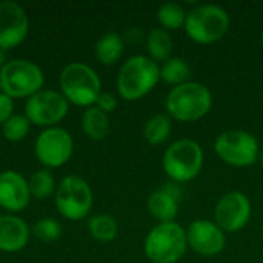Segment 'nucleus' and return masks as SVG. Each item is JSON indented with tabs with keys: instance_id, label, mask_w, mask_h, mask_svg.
Masks as SVG:
<instances>
[{
	"instance_id": "9b49d317",
	"label": "nucleus",
	"mask_w": 263,
	"mask_h": 263,
	"mask_svg": "<svg viewBox=\"0 0 263 263\" xmlns=\"http://www.w3.org/2000/svg\"><path fill=\"white\" fill-rule=\"evenodd\" d=\"M68 109L69 103L62 92L54 89H42L26 100L25 116L31 125L52 128L66 117Z\"/></svg>"
},
{
	"instance_id": "473e14b6",
	"label": "nucleus",
	"mask_w": 263,
	"mask_h": 263,
	"mask_svg": "<svg viewBox=\"0 0 263 263\" xmlns=\"http://www.w3.org/2000/svg\"><path fill=\"white\" fill-rule=\"evenodd\" d=\"M262 263H263V262H262Z\"/></svg>"
},
{
	"instance_id": "39448f33",
	"label": "nucleus",
	"mask_w": 263,
	"mask_h": 263,
	"mask_svg": "<svg viewBox=\"0 0 263 263\" xmlns=\"http://www.w3.org/2000/svg\"><path fill=\"white\" fill-rule=\"evenodd\" d=\"M188 248L186 230L176 222L156 225L145 239V254L153 263H176Z\"/></svg>"
},
{
	"instance_id": "20e7f679",
	"label": "nucleus",
	"mask_w": 263,
	"mask_h": 263,
	"mask_svg": "<svg viewBox=\"0 0 263 263\" xmlns=\"http://www.w3.org/2000/svg\"><path fill=\"white\" fill-rule=\"evenodd\" d=\"M43 83L42 68L28 59H12L0 68V91L12 100L29 99L43 89Z\"/></svg>"
},
{
	"instance_id": "412c9836",
	"label": "nucleus",
	"mask_w": 263,
	"mask_h": 263,
	"mask_svg": "<svg viewBox=\"0 0 263 263\" xmlns=\"http://www.w3.org/2000/svg\"><path fill=\"white\" fill-rule=\"evenodd\" d=\"M171 134V117L165 112L154 114L149 117L143 126V136L148 143L160 145L163 143Z\"/></svg>"
},
{
	"instance_id": "1a4fd4ad",
	"label": "nucleus",
	"mask_w": 263,
	"mask_h": 263,
	"mask_svg": "<svg viewBox=\"0 0 263 263\" xmlns=\"http://www.w3.org/2000/svg\"><path fill=\"white\" fill-rule=\"evenodd\" d=\"M214 149L223 162L239 168L253 165L260 154L257 139L243 129H230L219 134Z\"/></svg>"
},
{
	"instance_id": "4468645a",
	"label": "nucleus",
	"mask_w": 263,
	"mask_h": 263,
	"mask_svg": "<svg viewBox=\"0 0 263 263\" xmlns=\"http://www.w3.org/2000/svg\"><path fill=\"white\" fill-rule=\"evenodd\" d=\"M186 239L188 247L202 256H216L227 245V237L220 227L206 219L194 220L186 230Z\"/></svg>"
},
{
	"instance_id": "f8f14e48",
	"label": "nucleus",
	"mask_w": 263,
	"mask_h": 263,
	"mask_svg": "<svg viewBox=\"0 0 263 263\" xmlns=\"http://www.w3.org/2000/svg\"><path fill=\"white\" fill-rule=\"evenodd\" d=\"M29 32V18L22 5L12 0L0 2V49L22 45Z\"/></svg>"
},
{
	"instance_id": "c85d7f7f",
	"label": "nucleus",
	"mask_w": 263,
	"mask_h": 263,
	"mask_svg": "<svg viewBox=\"0 0 263 263\" xmlns=\"http://www.w3.org/2000/svg\"><path fill=\"white\" fill-rule=\"evenodd\" d=\"M11 116H14V100L0 91V125H3Z\"/></svg>"
},
{
	"instance_id": "5701e85b",
	"label": "nucleus",
	"mask_w": 263,
	"mask_h": 263,
	"mask_svg": "<svg viewBox=\"0 0 263 263\" xmlns=\"http://www.w3.org/2000/svg\"><path fill=\"white\" fill-rule=\"evenodd\" d=\"M88 231H89L91 237L99 242H111L117 237L119 225L114 217H111L108 214H97L89 219Z\"/></svg>"
},
{
	"instance_id": "f03ea898",
	"label": "nucleus",
	"mask_w": 263,
	"mask_h": 263,
	"mask_svg": "<svg viewBox=\"0 0 263 263\" xmlns=\"http://www.w3.org/2000/svg\"><path fill=\"white\" fill-rule=\"evenodd\" d=\"M170 117L180 122H194L205 117L213 106L210 88L200 82H186L174 86L165 102Z\"/></svg>"
},
{
	"instance_id": "a878e982",
	"label": "nucleus",
	"mask_w": 263,
	"mask_h": 263,
	"mask_svg": "<svg viewBox=\"0 0 263 263\" xmlns=\"http://www.w3.org/2000/svg\"><path fill=\"white\" fill-rule=\"evenodd\" d=\"M31 129V122L25 114H14L2 125V134L8 142L23 140Z\"/></svg>"
},
{
	"instance_id": "ddd939ff",
	"label": "nucleus",
	"mask_w": 263,
	"mask_h": 263,
	"mask_svg": "<svg viewBox=\"0 0 263 263\" xmlns=\"http://www.w3.org/2000/svg\"><path fill=\"white\" fill-rule=\"evenodd\" d=\"M216 223L223 233L240 231L251 219V202L240 191L223 194L214 210Z\"/></svg>"
},
{
	"instance_id": "6ab92c4d",
	"label": "nucleus",
	"mask_w": 263,
	"mask_h": 263,
	"mask_svg": "<svg viewBox=\"0 0 263 263\" xmlns=\"http://www.w3.org/2000/svg\"><path fill=\"white\" fill-rule=\"evenodd\" d=\"M82 129L91 140H102L109 133V117L97 106H89L82 116Z\"/></svg>"
},
{
	"instance_id": "6e6552de",
	"label": "nucleus",
	"mask_w": 263,
	"mask_h": 263,
	"mask_svg": "<svg viewBox=\"0 0 263 263\" xmlns=\"http://www.w3.org/2000/svg\"><path fill=\"white\" fill-rule=\"evenodd\" d=\"M92 190L88 182L79 176H66L57 183L54 205L57 213L66 220H82L92 208Z\"/></svg>"
},
{
	"instance_id": "2eb2a0df",
	"label": "nucleus",
	"mask_w": 263,
	"mask_h": 263,
	"mask_svg": "<svg viewBox=\"0 0 263 263\" xmlns=\"http://www.w3.org/2000/svg\"><path fill=\"white\" fill-rule=\"evenodd\" d=\"M31 200L28 180L14 170L0 173V208L8 214H17L26 210Z\"/></svg>"
},
{
	"instance_id": "f257e3e1",
	"label": "nucleus",
	"mask_w": 263,
	"mask_h": 263,
	"mask_svg": "<svg viewBox=\"0 0 263 263\" xmlns=\"http://www.w3.org/2000/svg\"><path fill=\"white\" fill-rule=\"evenodd\" d=\"M59 85L68 103L82 108L94 106L102 92L100 77L89 65L82 62L68 63L60 72Z\"/></svg>"
},
{
	"instance_id": "a211bd4d",
	"label": "nucleus",
	"mask_w": 263,
	"mask_h": 263,
	"mask_svg": "<svg viewBox=\"0 0 263 263\" xmlns=\"http://www.w3.org/2000/svg\"><path fill=\"white\" fill-rule=\"evenodd\" d=\"M125 49L123 37L114 31L105 32L96 43V57L102 65H114L120 60Z\"/></svg>"
},
{
	"instance_id": "f3484780",
	"label": "nucleus",
	"mask_w": 263,
	"mask_h": 263,
	"mask_svg": "<svg viewBox=\"0 0 263 263\" xmlns=\"http://www.w3.org/2000/svg\"><path fill=\"white\" fill-rule=\"evenodd\" d=\"M179 203H180V199L173 196L163 186L151 193L146 202L149 214L160 223L174 222V219L179 214Z\"/></svg>"
},
{
	"instance_id": "9d476101",
	"label": "nucleus",
	"mask_w": 263,
	"mask_h": 263,
	"mask_svg": "<svg viewBox=\"0 0 263 263\" xmlns=\"http://www.w3.org/2000/svg\"><path fill=\"white\" fill-rule=\"evenodd\" d=\"M34 153L46 170L60 168L68 163L74 153L72 136L60 126L45 128L35 139Z\"/></svg>"
},
{
	"instance_id": "aec40b11",
	"label": "nucleus",
	"mask_w": 263,
	"mask_h": 263,
	"mask_svg": "<svg viewBox=\"0 0 263 263\" xmlns=\"http://www.w3.org/2000/svg\"><path fill=\"white\" fill-rule=\"evenodd\" d=\"M146 49L154 62H165L173 51V39L163 28H153L146 35Z\"/></svg>"
},
{
	"instance_id": "dca6fc26",
	"label": "nucleus",
	"mask_w": 263,
	"mask_h": 263,
	"mask_svg": "<svg viewBox=\"0 0 263 263\" xmlns=\"http://www.w3.org/2000/svg\"><path fill=\"white\" fill-rule=\"evenodd\" d=\"M28 223L15 214H0V251L18 253L29 242Z\"/></svg>"
},
{
	"instance_id": "423d86ee",
	"label": "nucleus",
	"mask_w": 263,
	"mask_h": 263,
	"mask_svg": "<svg viewBox=\"0 0 263 263\" xmlns=\"http://www.w3.org/2000/svg\"><path fill=\"white\" fill-rule=\"evenodd\" d=\"M185 31L197 43L210 45L220 40L230 28V15L219 5H199L186 14Z\"/></svg>"
},
{
	"instance_id": "0eeeda50",
	"label": "nucleus",
	"mask_w": 263,
	"mask_h": 263,
	"mask_svg": "<svg viewBox=\"0 0 263 263\" xmlns=\"http://www.w3.org/2000/svg\"><path fill=\"white\" fill-rule=\"evenodd\" d=\"M162 165L173 182H190L202 171L203 149L196 140L180 139L166 148Z\"/></svg>"
},
{
	"instance_id": "b1692460",
	"label": "nucleus",
	"mask_w": 263,
	"mask_h": 263,
	"mask_svg": "<svg viewBox=\"0 0 263 263\" xmlns=\"http://www.w3.org/2000/svg\"><path fill=\"white\" fill-rule=\"evenodd\" d=\"M31 197H35L37 200H45L51 196H54L57 183L49 170H39L35 171L31 179L28 180Z\"/></svg>"
},
{
	"instance_id": "c756f323",
	"label": "nucleus",
	"mask_w": 263,
	"mask_h": 263,
	"mask_svg": "<svg viewBox=\"0 0 263 263\" xmlns=\"http://www.w3.org/2000/svg\"><path fill=\"white\" fill-rule=\"evenodd\" d=\"M6 62H8V60H6L5 51H2V49H0V68H2V66H3V65H5Z\"/></svg>"
},
{
	"instance_id": "bb28decb",
	"label": "nucleus",
	"mask_w": 263,
	"mask_h": 263,
	"mask_svg": "<svg viewBox=\"0 0 263 263\" xmlns=\"http://www.w3.org/2000/svg\"><path fill=\"white\" fill-rule=\"evenodd\" d=\"M32 233L42 242H54L62 236V225L52 217H43L34 223Z\"/></svg>"
},
{
	"instance_id": "4be33fe9",
	"label": "nucleus",
	"mask_w": 263,
	"mask_h": 263,
	"mask_svg": "<svg viewBox=\"0 0 263 263\" xmlns=\"http://www.w3.org/2000/svg\"><path fill=\"white\" fill-rule=\"evenodd\" d=\"M191 68L182 57H170L160 66V79L170 85H182L190 82Z\"/></svg>"
},
{
	"instance_id": "7ed1b4c3",
	"label": "nucleus",
	"mask_w": 263,
	"mask_h": 263,
	"mask_svg": "<svg viewBox=\"0 0 263 263\" xmlns=\"http://www.w3.org/2000/svg\"><path fill=\"white\" fill-rule=\"evenodd\" d=\"M160 80V66L148 55H133L120 68L117 91L125 100H139Z\"/></svg>"
},
{
	"instance_id": "2f4dec72",
	"label": "nucleus",
	"mask_w": 263,
	"mask_h": 263,
	"mask_svg": "<svg viewBox=\"0 0 263 263\" xmlns=\"http://www.w3.org/2000/svg\"><path fill=\"white\" fill-rule=\"evenodd\" d=\"M262 42H263V31H262Z\"/></svg>"
},
{
	"instance_id": "cd10ccee",
	"label": "nucleus",
	"mask_w": 263,
	"mask_h": 263,
	"mask_svg": "<svg viewBox=\"0 0 263 263\" xmlns=\"http://www.w3.org/2000/svg\"><path fill=\"white\" fill-rule=\"evenodd\" d=\"M94 106H97L100 111L109 114L117 108V99L111 92H100V96L97 97V102H96Z\"/></svg>"
},
{
	"instance_id": "7c9ffc66",
	"label": "nucleus",
	"mask_w": 263,
	"mask_h": 263,
	"mask_svg": "<svg viewBox=\"0 0 263 263\" xmlns=\"http://www.w3.org/2000/svg\"><path fill=\"white\" fill-rule=\"evenodd\" d=\"M259 159L262 160V163H263V149H262V151H260V154H259Z\"/></svg>"
},
{
	"instance_id": "393cba45",
	"label": "nucleus",
	"mask_w": 263,
	"mask_h": 263,
	"mask_svg": "<svg viewBox=\"0 0 263 263\" xmlns=\"http://www.w3.org/2000/svg\"><path fill=\"white\" fill-rule=\"evenodd\" d=\"M186 11L183 6L177 2H166L162 3L157 11V20L160 22L163 29H177L185 26L186 20Z\"/></svg>"
}]
</instances>
